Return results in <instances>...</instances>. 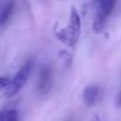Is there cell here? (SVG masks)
Returning <instances> with one entry per match:
<instances>
[{"label": "cell", "instance_id": "obj_1", "mask_svg": "<svg viewBox=\"0 0 121 121\" xmlns=\"http://www.w3.org/2000/svg\"><path fill=\"white\" fill-rule=\"evenodd\" d=\"M115 3H116V0H97L96 1L97 4L96 16H95V20L93 24V30L95 33L102 32L107 18L112 14L115 7Z\"/></svg>", "mask_w": 121, "mask_h": 121}, {"label": "cell", "instance_id": "obj_2", "mask_svg": "<svg viewBox=\"0 0 121 121\" xmlns=\"http://www.w3.org/2000/svg\"><path fill=\"white\" fill-rule=\"evenodd\" d=\"M31 68H32V60H27L18 70V73L16 74L13 80H11V83L6 89L7 96H14L17 93H19L23 89V87L25 86V83L29 78V75L31 73Z\"/></svg>", "mask_w": 121, "mask_h": 121}, {"label": "cell", "instance_id": "obj_3", "mask_svg": "<svg viewBox=\"0 0 121 121\" xmlns=\"http://www.w3.org/2000/svg\"><path fill=\"white\" fill-rule=\"evenodd\" d=\"M52 87V73L50 67L44 65L38 74L37 78V93L40 95H46Z\"/></svg>", "mask_w": 121, "mask_h": 121}, {"label": "cell", "instance_id": "obj_4", "mask_svg": "<svg viewBox=\"0 0 121 121\" xmlns=\"http://www.w3.org/2000/svg\"><path fill=\"white\" fill-rule=\"evenodd\" d=\"M81 27H82V25H81L80 13L73 6L71 10H70V19H69V25H68L67 30H68V32H69V35H70V37H71V39L75 44L77 43V40L81 36Z\"/></svg>", "mask_w": 121, "mask_h": 121}, {"label": "cell", "instance_id": "obj_5", "mask_svg": "<svg viewBox=\"0 0 121 121\" xmlns=\"http://www.w3.org/2000/svg\"><path fill=\"white\" fill-rule=\"evenodd\" d=\"M99 95H100V89L97 86H88L83 90V101L86 106L93 107L97 102Z\"/></svg>", "mask_w": 121, "mask_h": 121}, {"label": "cell", "instance_id": "obj_6", "mask_svg": "<svg viewBox=\"0 0 121 121\" xmlns=\"http://www.w3.org/2000/svg\"><path fill=\"white\" fill-rule=\"evenodd\" d=\"M55 35H56L57 39L59 42H62L64 45L70 46V48H74L75 46V43L73 42V39H71V37H70V35H69V32H68L67 29H63V27H58L57 29L56 27Z\"/></svg>", "mask_w": 121, "mask_h": 121}, {"label": "cell", "instance_id": "obj_7", "mask_svg": "<svg viewBox=\"0 0 121 121\" xmlns=\"http://www.w3.org/2000/svg\"><path fill=\"white\" fill-rule=\"evenodd\" d=\"M13 10H14V1L13 0H10V1L3 7L1 12H0V26L4 25L10 19Z\"/></svg>", "mask_w": 121, "mask_h": 121}, {"label": "cell", "instance_id": "obj_8", "mask_svg": "<svg viewBox=\"0 0 121 121\" xmlns=\"http://www.w3.org/2000/svg\"><path fill=\"white\" fill-rule=\"evenodd\" d=\"M1 121H19L18 112L16 109H9L4 110V116Z\"/></svg>", "mask_w": 121, "mask_h": 121}, {"label": "cell", "instance_id": "obj_9", "mask_svg": "<svg viewBox=\"0 0 121 121\" xmlns=\"http://www.w3.org/2000/svg\"><path fill=\"white\" fill-rule=\"evenodd\" d=\"M59 55L62 56L60 58H62L64 65H65L67 68H70V65H71V56H70V53L67 52V51H60Z\"/></svg>", "mask_w": 121, "mask_h": 121}, {"label": "cell", "instance_id": "obj_10", "mask_svg": "<svg viewBox=\"0 0 121 121\" xmlns=\"http://www.w3.org/2000/svg\"><path fill=\"white\" fill-rule=\"evenodd\" d=\"M10 83H11L10 77H7V76H0V90L7 89Z\"/></svg>", "mask_w": 121, "mask_h": 121}, {"label": "cell", "instance_id": "obj_11", "mask_svg": "<svg viewBox=\"0 0 121 121\" xmlns=\"http://www.w3.org/2000/svg\"><path fill=\"white\" fill-rule=\"evenodd\" d=\"M116 106H117V107H121V90L119 91L117 97H116Z\"/></svg>", "mask_w": 121, "mask_h": 121}, {"label": "cell", "instance_id": "obj_12", "mask_svg": "<svg viewBox=\"0 0 121 121\" xmlns=\"http://www.w3.org/2000/svg\"><path fill=\"white\" fill-rule=\"evenodd\" d=\"M3 116H4V110H0V121L3 120Z\"/></svg>", "mask_w": 121, "mask_h": 121}]
</instances>
